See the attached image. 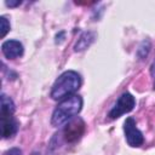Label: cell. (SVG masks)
<instances>
[{
	"label": "cell",
	"mask_w": 155,
	"mask_h": 155,
	"mask_svg": "<svg viewBox=\"0 0 155 155\" xmlns=\"http://www.w3.org/2000/svg\"><path fill=\"white\" fill-rule=\"evenodd\" d=\"M15 113V103L13 101L7 97L5 93L1 94V134L2 138H11L16 134L18 124L13 117Z\"/></svg>",
	"instance_id": "cell-3"
},
{
	"label": "cell",
	"mask_w": 155,
	"mask_h": 155,
	"mask_svg": "<svg viewBox=\"0 0 155 155\" xmlns=\"http://www.w3.org/2000/svg\"><path fill=\"white\" fill-rule=\"evenodd\" d=\"M0 21H1V38H4L7 34V31L10 30V22L7 21V18L5 16H2L0 18Z\"/></svg>",
	"instance_id": "cell-9"
},
{
	"label": "cell",
	"mask_w": 155,
	"mask_h": 155,
	"mask_svg": "<svg viewBox=\"0 0 155 155\" xmlns=\"http://www.w3.org/2000/svg\"><path fill=\"white\" fill-rule=\"evenodd\" d=\"M7 6H10V7H13V6H18V5H21L22 2L21 1H6L5 2Z\"/></svg>",
	"instance_id": "cell-11"
},
{
	"label": "cell",
	"mask_w": 155,
	"mask_h": 155,
	"mask_svg": "<svg viewBox=\"0 0 155 155\" xmlns=\"http://www.w3.org/2000/svg\"><path fill=\"white\" fill-rule=\"evenodd\" d=\"M154 87H155V85H154Z\"/></svg>",
	"instance_id": "cell-13"
},
{
	"label": "cell",
	"mask_w": 155,
	"mask_h": 155,
	"mask_svg": "<svg viewBox=\"0 0 155 155\" xmlns=\"http://www.w3.org/2000/svg\"><path fill=\"white\" fill-rule=\"evenodd\" d=\"M81 86V76L74 70H67L58 76L51 91V97L56 101L73 96Z\"/></svg>",
	"instance_id": "cell-2"
},
{
	"label": "cell",
	"mask_w": 155,
	"mask_h": 155,
	"mask_svg": "<svg viewBox=\"0 0 155 155\" xmlns=\"http://www.w3.org/2000/svg\"><path fill=\"white\" fill-rule=\"evenodd\" d=\"M2 53L8 59L18 58L23 54V45L17 40H7L1 46Z\"/></svg>",
	"instance_id": "cell-7"
},
{
	"label": "cell",
	"mask_w": 155,
	"mask_h": 155,
	"mask_svg": "<svg viewBox=\"0 0 155 155\" xmlns=\"http://www.w3.org/2000/svg\"><path fill=\"white\" fill-rule=\"evenodd\" d=\"M94 38H96V34L94 33H92V31H85L78 39V41H76V44L74 46V50L75 51H82V50L87 48L93 42Z\"/></svg>",
	"instance_id": "cell-8"
},
{
	"label": "cell",
	"mask_w": 155,
	"mask_h": 155,
	"mask_svg": "<svg viewBox=\"0 0 155 155\" xmlns=\"http://www.w3.org/2000/svg\"><path fill=\"white\" fill-rule=\"evenodd\" d=\"M136 105V99L134 97L128 93V92H125L122 93L119 99L116 101V103L114 104V107L111 108V110L109 111L108 116L110 119H117L120 117L121 115L126 114V113H130Z\"/></svg>",
	"instance_id": "cell-4"
},
{
	"label": "cell",
	"mask_w": 155,
	"mask_h": 155,
	"mask_svg": "<svg viewBox=\"0 0 155 155\" xmlns=\"http://www.w3.org/2000/svg\"><path fill=\"white\" fill-rule=\"evenodd\" d=\"M150 74L153 75V76H155V61L153 62V64H151V68H150Z\"/></svg>",
	"instance_id": "cell-12"
},
{
	"label": "cell",
	"mask_w": 155,
	"mask_h": 155,
	"mask_svg": "<svg viewBox=\"0 0 155 155\" xmlns=\"http://www.w3.org/2000/svg\"><path fill=\"white\" fill-rule=\"evenodd\" d=\"M124 131L126 136V140L131 147H140L144 142V137L142 132L136 127V121L133 117H127L124 124Z\"/></svg>",
	"instance_id": "cell-5"
},
{
	"label": "cell",
	"mask_w": 155,
	"mask_h": 155,
	"mask_svg": "<svg viewBox=\"0 0 155 155\" xmlns=\"http://www.w3.org/2000/svg\"><path fill=\"white\" fill-rule=\"evenodd\" d=\"M4 155H22V151L18 148H11L4 153Z\"/></svg>",
	"instance_id": "cell-10"
},
{
	"label": "cell",
	"mask_w": 155,
	"mask_h": 155,
	"mask_svg": "<svg viewBox=\"0 0 155 155\" xmlns=\"http://www.w3.org/2000/svg\"><path fill=\"white\" fill-rule=\"evenodd\" d=\"M81 108H82V98L79 94H73L62 99L52 113L51 124L56 127L67 124L80 113Z\"/></svg>",
	"instance_id": "cell-1"
},
{
	"label": "cell",
	"mask_w": 155,
	"mask_h": 155,
	"mask_svg": "<svg viewBox=\"0 0 155 155\" xmlns=\"http://www.w3.org/2000/svg\"><path fill=\"white\" fill-rule=\"evenodd\" d=\"M85 131V124L81 119H71L69 122H67L64 130H63V136L65 142L73 143L76 142L84 133Z\"/></svg>",
	"instance_id": "cell-6"
}]
</instances>
